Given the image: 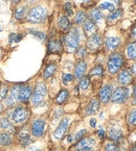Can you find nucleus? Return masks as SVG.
Returning a JSON list of instances; mask_svg holds the SVG:
<instances>
[{"mask_svg":"<svg viewBox=\"0 0 136 151\" xmlns=\"http://www.w3.org/2000/svg\"><path fill=\"white\" fill-rule=\"evenodd\" d=\"M7 115H9V118L12 122L16 123V124H20V123L26 121V119L28 118V111L25 107L15 106L12 107L7 111Z\"/></svg>","mask_w":136,"mask_h":151,"instance_id":"obj_3","label":"nucleus"},{"mask_svg":"<svg viewBox=\"0 0 136 151\" xmlns=\"http://www.w3.org/2000/svg\"><path fill=\"white\" fill-rule=\"evenodd\" d=\"M11 144H12L11 134L7 132L0 133V145H2V146H9Z\"/></svg>","mask_w":136,"mask_h":151,"instance_id":"obj_25","label":"nucleus"},{"mask_svg":"<svg viewBox=\"0 0 136 151\" xmlns=\"http://www.w3.org/2000/svg\"><path fill=\"white\" fill-rule=\"evenodd\" d=\"M124 65V58L121 54L119 53H113L110 55L109 60H108V71L111 74L117 73L119 70L121 69V67Z\"/></svg>","mask_w":136,"mask_h":151,"instance_id":"obj_6","label":"nucleus"},{"mask_svg":"<svg viewBox=\"0 0 136 151\" xmlns=\"http://www.w3.org/2000/svg\"><path fill=\"white\" fill-rule=\"evenodd\" d=\"M98 9H107V11L111 12V13L115 11V9H114V5L110 2H104V3H102V4H100Z\"/></svg>","mask_w":136,"mask_h":151,"instance_id":"obj_36","label":"nucleus"},{"mask_svg":"<svg viewBox=\"0 0 136 151\" xmlns=\"http://www.w3.org/2000/svg\"><path fill=\"white\" fill-rule=\"evenodd\" d=\"M47 95V88L43 82H39L37 83L35 91L33 92L31 95V104L33 106H39L43 103L45 96Z\"/></svg>","mask_w":136,"mask_h":151,"instance_id":"obj_5","label":"nucleus"},{"mask_svg":"<svg viewBox=\"0 0 136 151\" xmlns=\"http://www.w3.org/2000/svg\"><path fill=\"white\" fill-rule=\"evenodd\" d=\"M86 68H87V64L84 60H79L76 65V68H74V76H76V78H82L85 74Z\"/></svg>","mask_w":136,"mask_h":151,"instance_id":"obj_15","label":"nucleus"},{"mask_svg":"<svg viewBox=\"0 0 136 151\" xmlns=\"http://www.w3.org/2000/svg\"><path fill=\"white\" fill-rule=\"evenodd\" d=\"M26 151H41L39 148H36V147H29Z\"/></svg>","mask_w":136,"mask_h":151,"instance_id":"obj_46","label":"nucleus"},{"mask_svg":"<svg viewBox=\"0 0 136 151\" xmlns=\"http://www.w3.org/2000/svg\"><path fill=\"white\" fill-rule=\"evenodd\" d=\"M105 151H121V149H119V147H118V145L116 143L110 142L106 144Z\"/></svg>","mask_w":136,"mask_h":151,"instance_id":"obj_32","label":"nucleus"},{"mask_svg":"<svg viewBox=\"0 0 136 151\" xmlns=\"http://www.w3.org/2000/svg\"><path fill=\"white\" fill-rule=\"evenodd\" d=\"M45 131V121L43 119H37L31 124V133L36 138H41Z\"/></svg>","mask_w":136,"mask_h":151,"instance_id":"obj_9","label":"nucleus"},{"mask_svg":"<svg viewBox=\"0 0 136 151\" xmlns=\"http://www.w3.org/2000/svg\"><path fill=\"white\" fill-rule=\"evenodd\" d=\"M135 3H136V0H135Z\"/></svg>","mask_w":136,"mask_h":151,"instance_id":"obj_57","label":"nucleus"},{"mask_svg":"<svg viewBox=\"0 0 136 151\" xmlns=\"http://www.w3.org/2000/svg\"><path fill=\"white\" fill-rule=\"evenodd\" d=\"M94 147H95V141L90 137L81 139L76 145V149L78 151H93Z\"/></svg>","mask_w":136,"mask_h":151,"instance_id":"obj_8","label":"nucleus"},{"mask_svg":"<svg viewBox=\"0 0 136 151\" xmlns=\"http://www.w3.org/2000/svg\"><path fill=\"white\" fill-rule=\"evenodd\" d=\"M112 92H113V89H112V86L111 85L104 86V87L100 90V93H98V97H100V100L103 103H107L108 101L111 99Z\"/></svg>","mask_w":136,"mask_h":151,"instance_id":"obj_12","label":"nucleus"},{"mask_svg":"<svg viewBox=\"0 0 136 151\" xmlns=\"http://www.w3.org/2000/svg\"><path fill=\"white\" fill-rule=\"evenodd\" d=\"M33 95V90L27 85H16L11 91V97L17 102H27Z\"/></svg>","mask_w":136,"mask_h":151,"instance_id":"obj_1","label":"nucleus"},{"mask_svg":"<svg viewBox=\"0 0 136 151\" xmlns=\"http://www.w3.org/2000/svg\"><path fill=\"white\" fill-rule=\"evenodd\" d=\"M89 19L93 22H98L103 19V14L98 9H93L89 13Z\"/></svg>","mask_w":136,"mask_h":151,"instance_id":"obj_20","label":"nucleus"},{"mask_svg":"<svg viewBox=\"0 0 136 151\" xmlns=\"http://www.w3.org/2000/svg\"><path fill=\"white\" fill-rule=\"evenodd\" d=\"M57 71V66L55 64H49L47 65V67L45 68L44 73H43V77L44 78H49L52 77Z\"/></svg>","mask_w":136,"mask_h":151,"instance_id":"obj_23","label":"nucleus"},{"mask_svg":"<svg viewBox=\"0 0 136 151\" xmlns=\"http://www.w3.org/2000/svg\"><path fill=\"white\" fill-rule=\"evenodd\" d=\"M86 54H87V51H86V49L85 48H80L78 50V52H76V56H78L79 58H84Z\"/></svg>","mask_w":136,"mask_h":151,"instance_id":"obj_42","label":"nucleus"},{"mask_svg":"<svg viewBox=\"0 0 136 151\" xmlns=\"http://www.w3.org/2000/svg\"><path fill=\"white\" fill-rule=\"evenodd\" d=\"M79 87L81 90H87L90 87V78L89 76H83L80 80V83H79Z\"/></svg>","mask_w":136,"mask_h":151,"instance_id":"obj_28","label":"nucleus"},{"mask_svg":"<svg viewBox=\"0 0 136 151\" xmlns=\"http://www.w3.org/2000/svg\"><path fill=\"white\" fill-rule=\"evenodd\" d=\"M86 133H87V130H86V129H82V130H80L76 134V141H80L81 139H83V137H84Z\"/></svg>","mask_w":136,"mask_h":151,"instance_id":"obj_41","label":"nucleus"},{"mask_svg":"<svg viewBox=\"0 0 136 151\" xmlns=\"http://www.w3.org/2000/svg\"><path fill=\"white\" fill-rule=\"evenodd\" d=\"M108 136L109 138L111 139L113 142L117 143V142H121L123 140V131L119 130V129H116V128H113V129H110L109 130V133H108Z\"/></svg>","mask_w":136,"mask_h":151,"instance_id":"obj_17","label":"nucleus"},{"mask_svg":"<svg viewBox=\"0 0 136 151\" xmlns=\"http://www.w3.org/2000/svg\"><path fill=\"white\" fill-rule=\"evenodd\" d=\"M128 123L131 126H135L136 125V109L135 111H132L129 114V116H128Z\"/></svg>","mask_w":136,"mask_h":151,"instance_id":"obj_34","label":"nucleus"},{"mask_svg":"<svg viewBox=\"0 0 136 151\" xmlns=\"http://www.w3.org/2000/svg\"><path fill=\"white\" fill-rule=\"evenodd\" d=\"M1 111H2V104L0 102V114H1Z\"/></svg>","mask_w":136,"mask_h":151,"instance_id":"obj_51","label":"nucleus"},{"mask_svg":"<svg viewBox=\"0 0 136 151\" xmlns=\"http://www.w3.org/2000/svg\"><path fill=\"white\" fill-rule=\"evenodd\" d=\"M64 9H65V12H66L68 16H72V15H73V11H72V4H71V3L67 2L66 4H65Z\"/></svg>","mask_w":136,"mask_h":151,"instance_id":"obj_39","label":"nucleus"},{"mask_svg":"<svg viewBox=\"0 0 136 151\" xmlns=\"http://www.w3.org/2000/svg\"><path fill=\"white\" fill-rule=\"evenodd\" d=\"M127 54L129 58L136 60V43H130L127 46Z\"/></svg>","mask_w":136,"mask_h":151,"instance_id":"obj_26","label":"nucleus"},{"mask_svg":"<svg viewBox=\"0 0 136 151\" xmlns=\"http://www.w3.org/2000/svg\"><path fill=\"white\" fill-rule=\"evenodd\" d=\"M118 82L121 83L123 87H127L132 82V74L130 73L129 70H123L121 73L118 74Z\"/></svg>","mask_w":136,"mask_h":151,"instance_id":"obj_13","label":"nucleus"},{"mask_svg":"<svg viewBox=\"0 0 136 151\" xmlns=\"http://www.w3.org/2000/svg\"><path fill=\"white\" fill-rule=\"evenodd\" d=\"M68 97H69V94H68V91L67 90H62V91L59 93V95L57 96L56 98V103L57 104H63L68 100Z\"/></svg>","mask_w":136,"mask_h":151,"instance_id":"obj_21","label":"nucleus"},{"mask_svg":"<svg viewBox=\"0 0 136 151\" xmlns=\"http://www.w3.org/2000/svg\"><path fill=\"white\" fill-rule=\"evenodd\" d=\"M132 37L136 39V25H135V26H134L133 30H132Z\"/></svg>","mask_w":136,"mask_h":151,"instance_id":"obj_47","label":"nucleus"},{"mask_svg":"<svg viewBox=\"0 0 136 151\" xmlns=\"http://www.w3.org/2000/svg\"><path fill=\"white\" fill-rule=\"evenodd\" d=\"M27 13V9H26V6H21V7H18V9L15 11V18L18 19V20H21L25 17Z\"/></svg>","mask_w":136,"mask_h":151,"instance_id":"obj_29","label":"nucleus"},{"mask_svg":"<svg viewBox=\"0 0 136 151\" xmlns=\"http://www.w3.org/2000/svg\"><path fill=\"white\" fill-rule=\"evenodd\" d=\"M72 141V138H71V136H69L68 137V142H71Z\"/></svg>","mask_w":136,"mask_h":151,"instance_id":"obj_50","label":"nucleus"},{"mask_svg":"<svg viewBox=\"0 0 136 151\" xmlns=\"http://www.w3.org/2000/svg\"><path fill=\"white\" fill-rule=\"evenodd\" d=\"M80 40L81 32L79 28H72L70 32L66 37H64V43L66 44L67 50L69 52L76 51L79 47V44H80Z\"/></svg>","mask_w":136,"mask_h":151,"instance_id":"obj_2","label":"nucleus"},{"mask_svg":"<svg viewBox=\"0 0 136 151\" xmlns=\"http://www.w3.org/2000/svg\"><path fill=\"white\" fill-rule=\"evenodd\" d=\"M56 151H59V150H56Z\"/></svg>","mask_w":136,"mask_h":151,"instance_id":"obj_58","label":"nucleus"},{"mask_svg":"<svg viewBox=\"0 0 136 151\" xmlns=\"http://www.w3.org/2000/svg\"><path fill=\"white\" fill-rule=\"evenodd\" d=\"M100 46H102V36L98 35V33H93V35H91L87 41L88 48H89L90 50H92V51H95Z\"/></svg>","mask_w":136,"mask_h":151,"instance_id":"obj_11","label":"nucleus"},{"mask_svg":"<svg viewBox=\"0 0 136 151\" xmlns=\"http://www.w3.org/2000/svg\"><path fill=\"white\" fill-rule=\"evenodd\" d=\"M85 19H86V15H85V13L83 11H80L76 16V24H82V23L85 21Z\"/></svg>","mask_w":136,"mask_h":151,"instance_id":"obj_35","label":"nucleus"},{"mask_svg":"<svg viewBox=\"0 0 136 151\" xmlns=\"http://www.w3.org/2000/svg\"><path fill=\"white\" fill-rule=\"evenodd\" d=\"M23 36H20V35H17V33H11L9 35V43H18L22 40Z\"/></svg>","mask_w":136,"mask_h":151,"instance_id":"obj_37","label":"nucleus"},{"mask_svg":"<svg viewBox=\"0 0 136 151\" xmlns=\"http://www.w3.org/2000/svg\"><path fill=\"white\" fill-rule=\"evenodd\" d=\"M98 109H100V101L96 99H92L86 109V114L87 115H94L98 111Z\"/></svg>","mask_w":136,"mask_h":151,"instance_id":"obj_18","label":"nucleus"},{"mask_svg":"<svg viewBox=\"0 0 136 151\" xmlns=\"http://www.w3.org/2000/svg\"><path fill=\"white\" fill-rule=\"evenodd\" d=\"M131 151H136V145H135V146L133 147V148L131 149Z\"/></svg>","mask_w":136,"mask_h":151,"instance_id":"obj_53","label":"nucleus"},{"mask_svg":"<svg viewBox=\"0 0 136 151\" xmlns=\"http://www.w3.org/2000/svg\"><path fill=\"white\" fill-rule=\"evenodd\" d=\"M21 0H13V2L14 3H18V2H20Z\"/></svg>","mask_w":136,"mask_h":151,"instance_id":"obj_49","label":"nucleus"},{"mask_svg":"<svg viewBox=\"0 0 136 151\" xmlns=\"http://www.w3.org/2000/svg\"><path fill=\"white\" fill-rule=\"evenodd\" d=\"M47 48H48V52L49 53H52V52H61L63 50V46H62V43L60 42L59 40H49L48 44H47Z\"/></svg>","mask_w":136,"mask_h":151,"instance_id":"obj_14","label":"nucleus"},{"mask_svg":"<svg viewBox=\"0 0 136 151\" xmlns=\"http://www.w3.org/2000/svg\"><path fill=\"white\" fill-rule=\"evenodd\" d=\"M1 30H2V28H1V27H0V31H1Z\"/></svg>","mask_w":136,"mask_h":151,"instance_id":"obj_56","label":"nucleus"},{"mask_svg":"<svg viewBox=\"0 0 136 151\" xmlns=\"http://www.w3.org/2000/svg\"><path fill=\"white\" fill-rule=\"evenodd\" d=\"M47 9L43 6H35L27 13V20L31 23H41L46 19Z\"/></svg>","mask_w":136,"mask_h":151,"instance_id":"obj_4","label":"nucleus"},{"mask_svg":"<svg viewBox=\"0 0 136 151\" xmlns=\"http://www.w3.org/2000/svg\"><path fill=\"white\" fill-rule=\"evenodd\" d=\"M29 2H36V1H38V0H28Z\"/></svg>","mask_w":136,"mask_h":151,"instance_id":"obj_54","label":"nucleus"},{"mask_svg":"<svg viewBox=\"0 0 136 151\" xmlns=\"http://www.w3.org/2000/svg\"><path fill=\"white\" fill-rule=\"evenodd\" d=\"M78 1H88V0H78Z\"/></svg>","mask_w":136,"mask_h":151,"instance_id":"obj_55","label":"nucleus"},{"mask_svg":"<svg viewBox=\"0 0 136 151\" xmlns=\"http://www.w3.org/2000/svg\"><path fill=\"white\" fill-rule=\"evenodd\" d=\"M59 26L63 31H66L70 28V22L67 18V16H61L59 19Z\"/></svg>","mask_w":136,"mask_h":151,"instance_id":"obj_24","label":"nucleus"},{"mask_svg":"<svg viewBox=\"0 0 136 151\" xmlns=\"http://www.w3.org/2000/svg\"><path fill=\"white\" fill-rule=\"evenodd\" d=\"M121 44V39L117 38V37H110L107 38L105 41V45L107 47L108 50H115L118 46Z\"/></svg>","mask_w":136,"mask_h":151,"instance_id":"obj_16","label":"nucleus"},{"mask_svg":"<svg viewBox=\"0 0 136 151\" xmlns=\"http://www.w3.org/2000/svg\"><path fill=\"white\" fill-rule=\"evenodd\" d=\"M121 16H123V11H121V9H116V11L112 12L111 15L108 16V21H109V22H113V21L118 20Z\"/></svg>","mask_w":136,"mask_h":151,"instance_id":"obj_30","label":"nucleus"},{"mask_svg":"<svg viewBox=\"0 0 136 151\" xmlns=\"http://www.w3.org/2000/svg\"><path fill=\"white\" fill-rule=\"evenodd\" d=\"M68 126H69V120L67 118L63 119L61 121L60 125L58 126V128L56 129V131L54 132V137L57 140H62L63 137L66 134L67 130H68Z\"/></svg>","mask_w":136,"mask_h":151,"instance_id":"obj_10","label":"nucleus"},{"mask_svg":"<svg viewBox=\"0 0 136 151\" xmlns=\"http://www.w3.org/2000/svg\"><path fill=\"white\" fill-rule=\"evenodd\" d=\"M133 93H134V96H135L136 98V83L134 85V89H133Z\"/></svg>","mask_w":136,"mask_h":151,"instance_id":"obj_48","label":"nucleus"},{"mask_svg":"<svg viewBox=\"0 0 136 151\" xmlns=\"http://www.w3.org/2000/svg\"><path fill=\"white\" fill-rule=\"evenodd\" d=\"M20 143L23 147L28 146L29 144L31 143V139L29 138V133L27 132L26 129H24L23 131H21L20 133Z\"/></svg>","mask_w":136,"mask_h":151,"instance_id":"obj_22","label":"nucleus"},{"mask_svg":"<svg viewBox=\"0 0 136 151\" xmlns=\"http://www.w3.org/2000/svg\"><path fill=\"white\" fill-rule=\"evenodd\" d=\"M98 138L100 139H104L105 138V130L103 129V127H100V130L97 131Z\"/></svg>","mask_w":136,"mask_h":151,"instance_id":"obj_43","label":"nucleus"},{"mask_svg":"<svg viewBox=\"0 0 136 151\" xmlns=\"http://www.w3.org/2000/svg\"><path fill=\"white\" fill-rule=\"evenodd\" d=\"M104 74V69L102 66H95L93 69L90 71L89 76H103Z\"/></svg>","mask_w":136,"mask_h":151,"instance_id":"obj_31","label":"nucleus"},{"mask_svg":"<svg viewBox=\"0 0 136 151\" xmlns=\"http://www.w3.org/2000/svg\"><path fill=\"white\" fill-rule=\"evenodd\" d=\"M84 30L87 35H90V36L93 35V33H95L96 26H95V24H94L93 21H91L90 19L85 20L84 21Z\"/></svg>","mask_w":136,"mask_h":151,"instance_id":"obj_19","label":"nucleus"},{"mask_svg":"<svg viewBox=\"0 0 136 151\" xmlns=\"http://www.w3.org/2000/svg\"><path fill=\"white\" fill-rule=\"evenodd\" d=\"M62 80H63V82H64L65 85H67L68 82H70V81H72V80H73V76H72L71 74H64V75H63V77H62Z\"/></svg>","mask_w":136,"mask_h":151,"instance_id":"obj_40","label":"nucleus"},{"mask_svg":"<svg viewBox=\"0 0 136 151\" xmlns=\"http://www.w3.org/2000/svg\"><path fill=\"white\" fill-rule=\"evenodd\" d=\"M90 125H91V127L96 126V120L95 119H91V120H90Z\"/></svg>","mask_w":136,"mask_h":151,"instance_id":"obj_45","label":"nucleus"},{"mask_svg":"<svg viewBox=\"0 0 136 151\" xmlns=\"http://www.w3.org/2000/svg\"><path fill=\"white\" fill-rule=\"evenodd\" d=\"M130 73L132 74V75H136V64H134L133 66L131 67V69H130Z\"/></svg>","mask_w":136,"mask_h":151,"instance_id":"obj_44","label":"nucleus"},{"mask_svg":"<svg viewBox=\"0 0 136 151\" xmlns=\"http://www.w3.org/2000/svg\"><path fill=\"white\" fill-rule=\"evenodd\" d=\"M113 1L116 3V4H119V0H113Z\"/></svg>","mask_w":136,"mask_h":151,"instance_id":"obj_52","label":"nucleus"},{"mask_svg":"<svg viewBox=\"0 0 136 151\" xmlns=\"http://www.w3.org/2000/svg\"><path fill=\"white\" fill-rule=\"evenodd\" d=\"M31 32L33 33V36L36 37V38H38L39 40L41 41H44L45 38H46V35H45L44 32H42V31H37V30H31Z\"/></svg>","mask_w":136,"mask_h":151,"instance_id":"obj_38","label":"nucleus"},{"mask_svg":"<svg viewBox=\"0 0 136 151\" xmlns=\"http://www.w3.org/2000/svg\"><path fill=\"white\" fill-rule=\"evenodd\" d=\"M9 93V88L7 85H0V100H3L7 98Z\"/></svg>","mask_w":136,"mask_h":151,"instance_id":"obj_33","label":"nucleus"},{"mask_svg":"<svg viewBox=\"0 0 136 151\" xmlns=\"http://www.w3.org/2000/svg\"><path fill=\"white\" fill-rule=\"evenodd\" d=\"M129 98V90L125 87H118L112 92L111 101L113 103H124Z\"/></svg>","mask_w":136,"mask_h":151,"instance_id":"obj_7","label":"nucleus"},{"mask_svg":"<svg viewBox=\"0 0 136 151\" xmlns=\"http://www.w3.org/2000/svg\"><path fill=\"white\" fill-rule=\"evenodd\" d=\"M0 128L4 129V130H9V131H13V132H15V130H14L11 122H9V120L7 118L0 119Z\"/></svg>","mask_w":136,"mask_h":151,"instance_id":"obj_27","label":"nucleus"}]
</instances>
